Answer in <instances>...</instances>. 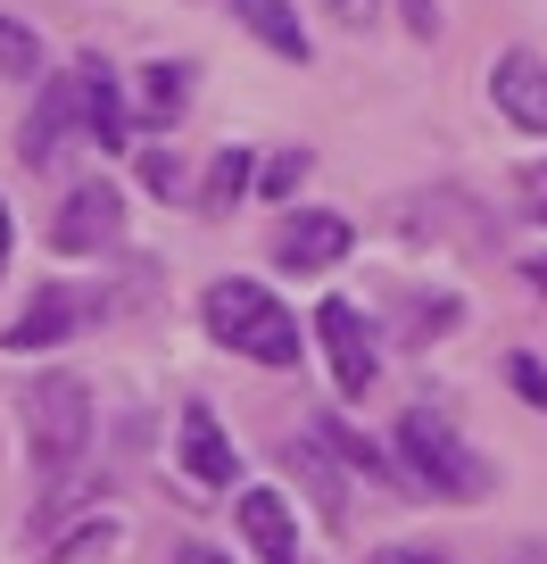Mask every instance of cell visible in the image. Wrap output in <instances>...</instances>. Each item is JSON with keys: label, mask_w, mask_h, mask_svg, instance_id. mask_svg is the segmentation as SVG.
I'll return each mask as SVG.
<instances>
[{"label": "cell", "mask_w": 547, "mask_h": 564, "mask_svg": "<svg viewBox=\"0 0 547 564\" xmlns=\"http://www.w3.org/2000/svg\"><path fill=\"white\" fill-rule=\"evenodd\" d=\"M241 540L258 547V564H299V523L283 490H241Z\"/></svg>", "instance_id": "obj_11"}, {"label": "cell", "mask_w": 547, "mask_h": 564, "mask_svg": "<svg viewBox=\"0 0 547 564\" xmlns=\"http://www.w3.org/2000/svg\"><path fill=\"white\" fill-rule=\"evenodd\" d=\"M514 199H523V216H530V225H547V159L514 175Z\"/></svg>", "instance_id": "obj_18"}, {"label": "cell", "mask_w": 547, "mask_h": 564, "mask_svg": "<svg viewBox=\"0 0 547 564\" xmlns=\"http://www.w3.org/2000/svg\"><path fill=\"white\" fill-rule=\"evenodd\" d=\"M241 192H249V150L232 141V150H216V159H208V183L192 192V208H199V216H225Z\"/></svg>", "instance_id": "obj_16"}, {"label": "cell", "mask_w": 547, "mask_h": 564, "mask_svg": "<svg viewBox=\"0 0 547 564\" xmlns=\"http://www.w3.org/2000/svg\"><path fill=\"white\" fill-rule=\"evenodd\" d=\"M91 448V390L84 373H42L25 390V457H34L42 490H67V474Z\"/></svg>", "instance_id": "obj_2"}, {"label": "cell", "mask_w": 547, "mask_h": 564, "mask_svg": "<svg viewBox=\"0 0 547 564\" xmlns=\"http://www.w3.org/2000/svg\"><path fill=\"white\" fill-rule=\"evenodd\" d=\"M91 324V300L84 291H67V282H42L34 300H25V316L9 324V349L34 357V349H58V340H75Z\"/></svg>", "instance_id": "obj_8"}, {"label": "cell", "mask_w": 547, "mask_h": 564, "mask_svg": "<svg viewBox=\"0 0 547 564\" xmlns=\"http://www.w3.org/2000/svg\"><path fill=\"white\" fill-rule=\"evenodd\" d=\"M373 564H457V556H440V547H382Z\"/></svg>", "instance_id": "obj_23"}, {"label": "cell", "mask_w": 547, "mask_h": 564, "mask_svg": "<svg viewBox=\"0 0 547 564\" xmlns=\"http://www.w3.org/2000/svg\"><path fill=\"white\" fill-rule=\"evenodd\" d=\"M349 216H332V208H299V216H283L274 225V265L283 274H324V265H340L349 258Z\"/></svg>", "instance_id": "obj_6"}, {"label": "cell", "mask_w": 547, "mask_h": 564, "mask_svg": "<svg viewBox=\"0 0 547 564\" xmlns=\"http://www.w3.org/2000/svg\"><path fill=\"white\" fill-rule=\"evenodd\" d=\"M183 474H192V490H232V441H225V423H216V406H183Z\"/></svg>", "instance_id": "obj_10"}, {"label": "cell", "mask_w": 547, "mask_h": 564, "mask_svg": "<svg viewBox=\"0 0 547 564\" xmlns=\"http://www.w3.org/2000/svg\"><path fill=\"white\" fill-rule=\"evenodd\" d=\"M51 241L67 249V258L117 249V241H124V199L108 192V183H75V192H67V208L51 216Z\"/></svg>", "instance_id": "obj_7"}, {"label": "cell", "mask_w": 547, "mask_h": 564, "mask_svg": "<svg viewBox=\"0 0 547 564\" xmlns=\"http://www.w3.org/2000/svg\"><path fill=\"white\" fill-rule=\"evenodd\" d=\"M75 124H84V67H67V75H51V84H42L34 117H25V133H18V159H25V166H51L58 150L75 141Z\"/></svg>", "instance_id": "obj_5"}, {"label": "cell", "mask_w": 547, "mask_h": 564, "mask_svg": "<svg viewBox=\"0 0 547 564\" xmlns=\"http://www.w3.org/2000/svg\"><path fill=\"white\" fill-rule=\"evenodd\" d=\"M316 441L332 448V457L349 465L357 481H390V490H398V474H390V457H382V448L365 441V432H349V423H340V415H324V423H316Z\"/></svg>", "instance_id": "obj_14"}, {"label": "cell", "mask_w": 547, "mask_h": 564, "mask_svg": "<svg viewBox=\"0 0 547 564\" xmlns=\"http://www.w3.org/2000/svg\"><path fill=\"white\" fill-rule=\"evenodd\" d=\"M490 100L506 108L523 133H547V58H530V51H497V67H490Z\"/></svg>", "instance_id": "obj_9"}, {"label": "cell", "mask_w": 547, "mask_h": 564, "mask_svg": "<svg viewBox=\"0 0 547 564\" xmlns=\"http://www.w3.org/2000/svg\"><path fill=\"white\" fill-rule=\"evenodd\" d=\"M84 141L100 150H133V117H124V91L100 58H84Z\"/></svg>", "instance_id": "obj_12"}, {"label": "cell", "mask_w": 547, "mask_h": 564, "mask_svg": "<svg viewBox=\"0 0 547 564\" xmlns=\"http://www.w3.org/2000/svg\"><path fill=\"white\" fill-rule=\"evenodd\" d=\"M530 282H539V291H547V258H530Z\"/></svg>", "instance_id": "obj_27"}, {"label": "cell", "mask_w": 547, "mask_h": 564, "mask_svg": "<svg viewBox=\"0 0 547 564\" xmlns=\"http://www.w3.org/2000/svg\"><path fill=\"white\" fill-rule=\"evenodd\" d=\"M232 18H241V25H249V34H258L274 58H307V51H316L291 0H232Z\"/></svg>", "instance_id": "obj_13"}, {"label": "cell", "mask_w": 547, "mask_h": 564, "mask_svg": "<svg viewBox=\"0 0 547 564\" xmlns=\"http://www.w3.org/2000/svg\"><path fill=\"white\" fill-rule=\"evenodd\" d=\"M142 183L175 199V192H183V159H175V150H150V159H142Z\"/></svg>", "instance_id": "obj_19"}, {"label": "cell", "mask_w": 547, "mask_h": 564, "mask_svg": "<svg viewBox=\"0 0 547 564\" xmlns=\"http://www.w3.org/2000/svg\"><path fill=\"white\" fill-rule=\"evenodd\" d=\"M175 564H232V556H225V547H208V540H183Z\"/></svg>", "instance_id": "obj_24"}, {"label": "cell", "mask_w": 547, "mask_h": 564, "mask_svg": "<svg viewBox=\"0 0 547 564\" xmlns=\"http://www.w3.org/2000/svg\"><path fill=\"white\" fill-rule=\"evenodd\" d=\"M398 9H406V34H440V0H398Z\"/></svg>", "instance_id": "obj_22"}, {"label": "cell", "mask_w": 547, "mask_h": 564, "mask_svg": "<svg viewBox=\"0 0 547 564\" xmlns=\"http://www.w3.org/2000/svg\"><path fill=\"white\" fill-rule=\"evenodd\" d=\"M506 382H514V390H523V399H530V406L547 415V373L530 366V357H506Z\"/></svg>", "instance_id": "obj_21"}, {"label": "cell", "mask_w": 547, "mask_h": 564, "mask_svg": "<svg viewBox=\"0 0 547 564\" xmlns=\"http://www.w3.org/2000/svg\"><path fill=\"white\" fill-rule=\"evenodd\" d=\"M299 183H307V150H283V159L265 166V192H274V199H283V192H299Z\"/></svg>", "instance_id": "obj_20"}, {"label": "cell", "mask_w": 547, "mask_h": 564, "mask_svg": "<svg viewBox=\"0 0 547 564\" xmlns=\"http://www.w3.org/2000/svg\"><path fill=\"white\" fill-rule=\"evenodd\" d=\"M324 9H332L340 25H373V0H324Z\"/></svg>", "instance_id": "obj_25"}, {"label": "cell", "mask_w": 547, "mask_h": 564, "mask_svg": "<svg viewBox=\"0 0 547 564\" xmlns=\"http://www.w3.org/2000/svg\"><path fill=\"white\" fill-rule=\"evenodd\" d=\"M316 340H324V357H332L340 399H365L373 373H382V349H373L365 307H357V300H324V307H316Z\"/></svg>", "instance_id": "obj_4"}, {"label": "cell", "mask_w": 547, "mask_h": 564, "mask_svg": "<svg viewBox=\"0 0 547 564\" xmlns=\"http://www.w3.org/2000/svg\"><path fill=\"white\" fill-rule=\"evenodd\" d=\"M199 316H208V340H225L232 357H249V366H299V316H291L265 282L249 274H225L208 282V300H199Z\"/></svg>", "instance_id": "obj_1"}, {"label": "cell", "mask_w": 547, "mask_h": 564, "mask_svg": "<svg viewBox=\"0 0 547 564\" xmlns=\"http://www.w3.org/2000/svg\"><path fill=\"white\" fill-rule=\"evenodd\" d=\"M34 67H42V42H34V25L0 18V75H34Z\"/></svg>", "instance_id": "obj_17"}, {"label": "cell", "mask_w": 547, "mask_h": 564, "mask_svg": "<svg viewBox=\"0 0 547 564\" xmlns=\"http://www.w3.org/2000/svg\"><path fill=\"white\" fill-rule=\"evenodd\" d=\"M0 274H9V199H0Z\"/></svg>", "instance_id": "obj_26"}, {"label": "cell", "mask_w": 547, "mask_h": 564, "mask_svg": "<svg viewBox=\"0 0 547 564\" xmlns=\"http://www.w3.org/2000/svg\"><path fill=\"white\" fill-rule=\"evenodd\" d=\"M398 465L415 474V490H431V498H457V507L490 498V465L464 448L448 406H406L398 415Z\"/></svg>", "instance_id": "obj_3"}, {"label": "cell", "mask_w": 547, "mask_h": 564, "mask_svg": "<svg viewBox=\"0 0 547 564\" xmlns=\"http://www.w3.org/2000/svg\"><path fill=\"white\" fill-rule=\"evenodd\" d=\"M192 75H199L192 58H158V67H142V108L158 124H175L183 108H192Z\"/></svg>", "instance_id": "obj_15"}]
</instances>
